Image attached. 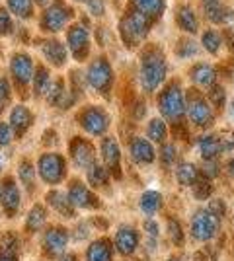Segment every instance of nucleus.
<instances>
[{"mask_svg": "<svg viewBox=\"0 0 234 261\" xmlns=\"http://www.w3.org/2000/svg\"><path fill=\"white\" fill-rule=\"evenodd\" d=\"M166 78V61L158 51H146L143 57V66H141V82L143 88L152 92L160 86Z\"/></svg>", "mask_w": 234, "mask_h": 261, "instance_id": "f257e3e1", "label": "nucleus"}, {"mask_svg": "<svg viewBox=\"0 0 234 261\" xmlns=\"http://www.w3.org/2000/svg\"><path fill=\"white\" fill-rule=\"evenodd\" d=\"M158 108H160V113L168 119H178L179 115L186 111V99H184V92L178 86V82H172L160 94Z\"/></svg>", "mask_w": 234, "mask_h": 261, "instance_id": "f03ea898", "label": "nucleus"}, {"mask_svg": "<svg viewBox=\"0 0 234 261\" xmlns=\"http://www.w3.org/2000/svg\"><path fill=\"white\" fill-rule=\"evenodd\" d=\"M219 230V217L211 211H199L191 218V236L199 242H209Z\"/></svg>", "mask_w": 234, "mask_h": 261, "instance_id": "7ed1b4c3", "label": "nucleus"}, {"mask_svg": "<svg viewBox=\"0 0 234 261\" xmlns=\"http://www.w3.org/2000/svg\"><path fill=\"white\" fill-rule=\"evenodd\" d=\"M121 33L129 43H137L148 33V18L141 12H131L121 22Z\"/></svg>", "mask_w": 234, "mask_h": 261, "instance_id": "20e7f679", "label": "nucleus"}, {"mask_svg": "<svg viewBox=\"0 0 234 261\" xmlns=\"http://www.w3.org/2000/svg\"><path fill=\"white\" fill-rule=\"evenodd\" d=\"M39 174L49 184L59 181L63 177V174H65V164L61 160V156H57V154H45V156H41V160H39Z\"/></svg>", "mask_w": 234, "mask_h": 261, "instance_id": "39448f33", "label": "nucleus"}, {"mask_svg": "<svg viewBox=\"0 0 234 261\" xmlns=\"http://www.w3.org/2000/svg\"><path fill=\"white\" fill-rule=\"evenodd\" d=\"M201 6H203L205 16L213 23H228L234 20V10L224 6L223 0H203Z\"/></svg>", "mask_w": 234, "mask_h": 261, "instance_id": "423d86ee", "label": "nucleus"}, {"mask_svg": "<svg viewBox=\"0 0 234 261\" xmlns=\"http://www.w3.org/2000/svg\"><path fill=\"white\" fill-rule=\"evenodd\" d=\"M88 80L96 90L106 92L112 84V68H110V65L106 61H96L94 65L90 66Z\"/></svg>", "mask_w": 234, "mask_h": 261, "instance_id": "0eeeda50", "label": "nucleus"}, {"mask_svg": "<svg viewBox=\"0 0 234 261\" xmlns=\"http://www.w3.org/2000/svg\"><path fill=\"white\" fill-rule=\"evenodd\" d=\"M188 117H190L191 123L197 125V127L209 125V121L213 119V113H211L209 103H207L203 98H193L190 103H188Z\"/></svg>", "mask_w": 234, "mask_h": 261, "instance_id": "6e6552de", "label": "nucleus"}, {"mask_svg": "<svg viewBox=\"0 0 234 261\" xmlns=\"http://www.w3.org/2000/svg\"><path fill=\"white\" fill-rule=\"evenodd\" d=\"M139 246V234L135 228H129V226H123V228L117 230L115 234V248L121 255H131Z\"/></svg>", "mask_w": 234, "mask_h": 261, "instance_id": "1a4fd4ad", "label": "nucleus"}, {"mask_svg": "<svg viewBox=\"0 0 234 261\" xmlns=\"http://www.w3.org/2000/svg\"><path fill=\"white\" fill-rule=\"evenodd\" d=\"M82 127L92 135H101L108 129V115L100 109H88L82 113Z\"/></svg>", "mask_w": 234, "mask_h": 261, "instance_id": "9d476101", "label": "nucleus"}, {"mask_svg": "<svg viewBox=\"0 0 234 261\" xmlns=\"http://www.w3.org/2000/svg\"><path fill=\"white\" fill-rule=\"evenodd\" d=\"M131 156L135 158V162L141 164V166H146V164L154 162V148L152 144L146 141V139H141V137H135L131 141Z\"/></svg>", "mask_w": 234, "mask_h": 261, "instance_id": "9b49d317", "label": "nucleus"}, {"mask_svg": "<svg viewBox=\"0 0 234 261\" xmlns=\"http://www.w3.org/2000/svg\"><path fill=\"white\" fill-rule=\"evenodd\" d=\"M191 80L201 88H213L215 86V80H217V72L211 65L207 63H201V65L193 66L191 70Z\"/></svg>", "mask_w": 234, "mask_h": 261, "instance_id": "f8f14e48", "label": "nucleus"}, {"mask_svg": "<svg viewBox=\"0 0 234 261\" xmlns=\"http://www.w3.org/2000/svg\"><path fill=\"white\" fill-rule=\"evenodd\" d=\"M67 232L61 228H51L47 234H45V250L47 253H51V255H57V253H61V251L65 250V246H67Z\"/></svg>", "mask_w": 234, "mask_h": 261, "instance_id": "ddd939ff", "label": "nucleus"}, {"mask_svg": "<svg viewBox=\"0 0 234 261\" xmlns=\"http://www.w3.org/2000/svg\"><path fill=\"white\" fill-rule=\"evenodd\" d=\"M0 201H2V207L6 213H16V208L20 205V193H18V187L14 181H6L0 189Z\"/></svg>", "mask_w": 234, "mask_h": 261, "instance_id": "4468645a", "label": "nucleus"}, {"mask_svg": "<svg viewBox=\"0 0 234 261\" xmlns=\"http://www.w3.org/2000/svg\"><path fill=\"white\" fill-rule=\"evenodd\" d=\"M176 22H178V25L184 32H188V33H195L197 28H199L197 16H195V12H193V8H191L190 4L179 6L178 12H176Z\"/></svg>", "mask_w": 234, "mask_h": 261, "instance_id": "2eb2a0df", "label": "nucleus"}, {"mask_svg": "<svg viewBox=\"0 0 234 261\" xmlns=\"http://www.w3.org/2000/svg\"><path fill=\"white\" fill-rule=\"evenodd\" d=\"M32 68H34L32 59L25 57V55H18V57L12 61V74L16 76L18 82H23V84H25V82L30 80V76H32Z\"/></svg>", "mask_w": 234, "mask_h": 261, "instance_id": "dca6fc26", "label": "nucleus"}, {"mask_svg": "<svg viewBox=\"0 0 234 261\" xmlns=\"http://www.w3.org/2000/svg\"><path fill=\"white\" fill-rule=\"evenodd\" d=\"M223 150V142L219 141L215 135H207L199 141V152L205 160H215Z\"/></svg>", "mask_w": 234, "mask_h": 261, "instance_id": "f3484780", "label": "nucleus"}, {"mask_svg": "<svg viewBox=\"0 0 234 261\" xmlns=\"http://www.w3.org/2000/svg\"><path fill=\"white\" fill-rule=\"evenodd\" d=\"M68 199L76 205V207H84L88 208L94 205V197L90 193L88 189L82 184H72L70 185V191H68Z\"/></svg>", "mask_w": 234, "mask_h": 261, "instance_id": "a211bd4d", "label": "nucleus"}, {"mask_svg": "<svg viewBox=\"0 0 234 261\" xmlns=\"http://www.w3.org/2000/svg\"><path fill=\"white\" fill-rule=\"evenodd\" d=\"M68 45L76 53V57H82V53L88 49V33L82 28H72L68 32Z\"/></svg>", "mask_w": 234, "mask_h": 261, "instance_id": "6ab92c4d", "label": "nucleus"}, {"mask_svg": "<svg viewBox=\"0 0 234 261\" xmlns=\"http://www.w3.org/2000/svg\"><path fill=\"white\" fill-rule=\"evenodd\" d=\"M43 22H45V28H47V30L57 32V30H61V28L65 25V22H67V10L61 8V6H53V8L47 10Z\"/></svg>", "mask_w": 234, "mask_h": 261, "instance_id": "aec40b11", "label": "nucleus"}, {"mask_svg": "<svg viewBox=\"0 0 234 261\" xmlns=\"http://www.w3.org/2000/svg\"><path fill=\"white\" fill-rule=\"evenodd\" d=\"M72 154H74V162L80 166V168H92L94 166V152H92V146L88 142L78 141L76 146L72 148Z\"/></svg>", "mask_w": 234, "mask_h": 261, "instance_id": "412c9836", "label": "nucleus"}, {"mask_svg": "<svg viewBox=\"0 0 234 261\" xmlns=\"http://www.w3.org/2000/svg\"><path fill=\"white\" fill-rule=\"evenodd\" d=\"M133 2L137 10L145 14L146 18H158L166 6V0H133Z\"/></svg>", "mask_w": 234, "mask_h": 261, "instance_id": "4be33fe9", "label": "nucleus"}, {"mask_svg": "<svg viewBox=\"0 0 234 261\" xmlns=\"http://www.w3.org/2000/svg\"><path fill=\"white\" fill-rule=\"evenodd\" d=\"M101 154H103V160L108 164V168L117 172V166H119V146H117V142L113 139H106L101 142Z\"/></svg>", "mask_w": 234, "mask_h": 261, "instance_id": "5701e85b", "label": "nucleus"}, {"mask_svg": "<svg viewBox=\"0 0 234 261\" xmlns=\"http://www.w3.org/2000/svg\"><path fill=\"white\" fill-rule=\"evenodd\" d=\"M176 177L181 185H193L199 181V170L193 166V164H179L178 170H176Z\"/></svg>", "mask_w": 234, "mask_h": 261, "instance_id": "b1692460", "label": "nucleus"}, {"mask_svg": "<svg viewBox=\"0 0 234 261\" xmlns=\"http://www.w3.org/2000/svg\"><path fill=\"white\" fill-rule=\"evenodd\" d=\"M160 205H162V197H160L158 191H146L145 195L141 197V208L148 217H152L156 211L160 208Z\"/></svg>", "mask_w": 234, "mask_h": 261, "instance_id": "393cba45", "label": "nucleus"}, {"mask_svg": "<svg viewBox=\"0 0 234 261\" xmlns=\"http://www.w3.org/2000/svg\"><path fill=\"white\" fill-rule=\"evenodd\" d=\"M201 43L205 47V51L211 55H217L221 45H223V35L217 32V30H207L201 37Z\"/></svg>", "mask_w": 234, "mask_h": 261, "instance_id": "a878e982", "label": "nucleus"}, {"mask_svg": "<svg viewBox=\"0 0 234 261\" xmlns=\"http://www.w3.org/2000/svg\"><path fill=\"white\" fill-rule=\"evenodd\" d=\"M88 261H112V251L108 242H94L88 248Z\"/></svg>", "mask_w": 234, "mask_h": 261, "instance_id": "bb28decb", "label": "nucleus"}, {"mask_svg": "<svg viewBox=\"0 0 234 261\" xmlns=\"http://www.w3.org/2000/svg\"><path fill=\"white\" fill-rule=\"evenodd\" d=\"M30 123H32V113H30V109L28 108H16L12 111V117H10V125L14 129L18 130H25L30 127Z\"/></svg>", "mask_w": 234, "mask_h": 261, "instance_id": "cd10ccee", "label": "nucleus"}, {"mask_svg": "<svg viewBox=\"0 0 234 261\" xmlns=\"http://www.w3.org/2000/svg\"><path fill=\"white\" fill-rule=\"evenodd\" d=\"M43 53H45V57H47L51 63H55V65H63V63H65V49L57 43V41L45 43Z\"/></svg>", "mask_w": 234, "mask_h": 261, "instance_id": "c85d7f7f", "label": "nucleus"}, {"mask_svg": "<svg viewBox=\"0 0 234 261\" xmlns=\"http://www.w3.org/2000/svg\"><path fill=\"white\" fill-rule=\"evenodd\" d=\"M146 133H148V139H150V141L164 142V139H166V123L162 119H152L148 123Z\"/></svg>", "mask_w": 234, "mask_h": 261, "instance_id": "c756f323", "label": "nucleus"}, {"mask_svg": "<svg viewBox=\"0 0 234 261\" xmlns=\"http://www.w3.org/2000/svg\"><path fill=\"white\" fill-rule=\"evenodd\" d=\"M49 203H51L59 213H63V215H70V213H72V211H70V199H68V195H63V193H59V191H51V193H49Z\"/></svg>", "mask_w": 234, "mask_h": 261, "instance_id": "7c9ffc66", "label": "nucleus"}, {"mask_svg": "<svg viewBox=\"0 0 234 261\" xmlns=\"http://www.w3.org/2000/svg\"><path fill=\"white\" fill-rule=\"evenodd\" d=\"M45 218H47L45 208L39 207V205H35V207L32 208V213H30V217H28V228L39 230L45 224Z\"/></svg>", "mask_w": 234, "mask_h": 261, "instance_id": "2f4dec72", "label": "nucleus"}, {"mask_svg": "<svg viewBox=\"0 0 234 261\" xmlns=\"http://www.w3.org/2000/svg\"><path fill=\"white\" fill-rule=\"evenodd\" d=\"M10 10L20 18H28L32 14V0H8Z\"/></svg>", "mask_w": 234, "mask_h": 261, "instance_id": "473e14b6", "label": "nucleus"}, {"mask_svg": "<svg viewBox=\"0 0 234 261\" xmlns=\"http://www.w3.org/2000/svg\"><path fill=\"white\" fill-rule=\"evenodd\" d=\"M176 55L181 57V59L197 55V43H195L193 39H181L178 43V47H176Z\"/></svg>", "mask_w": 234, "mask_h": 261, "instance_id": "72a5a7b5", "label": "nucleus"}, {"mask_svg": "<svg viewBox=\"0 0 234 261\" xmlns=\"http://www.w3.org/2000/svg\"><path fill=\"white\" fill-rule=\"evenodd\" d=\"M211 191H213V187L209 181H197V184H193V195L197 197V199H207V197H211Z\"/></svg>", "mask_w": 234, "mask_h": 261, "instance_id": "f704fd0d", "label": "nucleus"}, {"mask_svg": "<svg viewBox=\"0 0 234 261\" xmlns=\"http://www.w3.org/2000/svg\"><path fill=\"white\" fill-rule=\"evenodd\" d=\"M16 246H18V244H16V240H14L12 234L0 238V251H2V255H12L14 250H16Z\"/></svg>", "mask_w": 234, "mask_h": 261, "instance_id": "c9c22d12", "label": "nucleus"}, {"mask_svg": "<svg viewBox=\"0 0 234 261\" xmlns=\"http://www.w3.org/2000/svg\"><path fill=\"white\" fill-rule=\"evenodd\" d=\"M168 232H170V240H172L176 246H179V244L184 242V232H181V228H179V224L176 222V220H170Z\"/></svg>", "mask_w": 234, "mask_h": 261, "instance_id": "e433bc0d", "label": "nucleus"}, {"mask_svg": "<svg viewBox=\"0 0 234 261\" xmlns=\"http://www.w3.org/2000/svg\"><path fill=\"white\" fill-rule=\"evenodd\" d=\"M20 179H22L28 189L34 187V170L30 168V164H22L20 166Z\"/></svg>", "mask_w": 234, "mask_h": 261, "instance_id": "4c0bfd02", "label": "nucleus"}, {"mask_svg": "<svg viewBox=\"0 0 234 261\" xmlns=\"http://www.w3.org/2000/svg\"><path fill=\"white\" fill-rule=\"evenodd\" d=\"M51 86V82H49V74L45 72V70H39V74L35 76V90L39 92V94H45L47 90Z\"/></svg>", "mask_w": 234, "mask_h": 261, "instance_id": "58836bf2", "label": "nucleus"}, {"mask_svg": "<svg viewBox=\"0 0 234 261\" xmlns=\"http://www.w3.org/2000/svg\"><path fill=\"white\" fill-rule=\"evenodd\" d=\"M106 181V172L101 170V166H92L90 168V184H94V185H101Z\"/></svg>", "mask_w": 234, "mask_h": 261, "instance_id": "ea45409f", "label": "nucleus"}, {"mask_svg": "<svg viewBox=\"0 0 234 261\" xmlns=\"http://www.w3.org/2000/svg\"><path fill=\"white\" fill-rule=\"evenodd\" d=\"M174 160H176V148L172 144H164L162 146V164L170 166V164H174Z\"/></svg>", "mask_w": 234, "mask_h": 261, "instance_id": "a19ab883", "label": "nucleus"}, {"mask_svg": "<svg viewBox=\"0 0 234 261\" xmlns=\"http://www.w3.org/2000/svg\"><path fill=\"white\" fill-rule=\"evenodd\" d=\"M203 174H205V177H207V179L217 177V174H219V164L215 162V160L205 162V166H203Z\"/></svg>", "mask_w": 234, "mask_h": 261, "instance_id": "79ce46f5", "label": "nucleus"}, {"mask_svg": "<svg viewBox=\"0 0 234 261\" xmlns=\"http://www.w3.org/2000/svg\"><path fill=\"white\" fill-rule=\"evenodd\" d=\"M223 99H224L223 88L213 86L211 88V101H213V103H215V106H223Z\"/></svg>", "mask_w": 234, "mask_h": 261, "instance_id": "37998d69", "label": "nucleus"}, {"mask_svg": "<svg viewBox=\"0 0 234 261\" xmlns=\"http://www.w3.org/2000/svg\"><path fill=\"white\" fill-rule=\"evenodd\" d=\"M10 30V18L6 10H0V33H6Z\"/></svg>", "mask_w": 234, "mask_h": 261, "instance_id": "c03bdc74", "label": "nucleus"}, {"mask_svg": "<svg viewBox=\"0 0 234 261\" xmlns=\"http://www.w3.org/2000/svg\"><path fill=\"white\" fill-rule=\"evenodd\" d=\"M12 139V133L8 125H0V144H8Z\"/></svg>", "mask_w": 234, "mask_h": 261, "instance_id": "a18cd8bd", "label": "nucleus"}, {"mask_svg": "<svg viewBox=\"0 0 234 261\" xmlns=\"http://www.w3.org/2000/svg\"><path fill=\"white\" fill-rule=\"evenodd\" d=\"M88 8H90V12L96 14V16H101V14H103V4H101V0H90Z\"/></svg>", "mask_w": 234, "mask_h": 261, "instance_id": "49530a36", "label": "nucleus"}, {"mask_svg": "<svg viewBox=\"0 0 234 261\" xmlns=\"http://www.w3.org/2000/svg\"><path fill=\"white\" fill-rule=\"evenodd\" d=\"M224 41L228 45V49L234 53V25L226 28V32H224Z\"/></svg>", "mask_w": 234, "mask_h": 261, "instance_id": "de8ad7c7", "label": "nucleus"}, {"mask_svg": "<svg viewBox=\"0 0 234 261\" xmlns=\"http://www.w3.org/2000/svg\"><path fill=\"white\" fill-rule=\"evenodd\" d=\"M8 96H10V90H8V82L0 78V101L8 99Z\"/></svg>", "mask_w": 234, "mask_h": 261, "instance_id": "09e8293b", "label": "nucleus"}, {"mask_svg": "<svg viewBox=\"0 0 234 261\" xmlns=\"http://www.w3.org/2000/svg\"><path fill=\"white\" fill-rule=\"evenodd\" d=\"M209 211H211L213 215H217V217L221 218V215H223V201H213Z\"/></svg>", "mask_w": 234, "mask_h": 261, "instance_id": "8fccbe9b", "label": "nucleus"}, {"mask_svg": "<svg viewBox=\"0 0 234 261\" xmlns=\"http://www.w3.org/2000/svg\"><path fill=\"white\" fill-rule=\"evenodd\" d=\"M145 230L150 234V236H152V238H156V236H158V226H156V222H152V220H146Z\"/></svg>", "mask_w": 234, "mask_h": 261, "instance_id": "3c124183", "label": "nucleus"}, {"mask_svg": "<svg viewBox=\"0 0 234 261\" xmlns=\"http://www.w3.org/2000/svg\"><path fill=\"white\" fill-rule=\"evenodd\" d=\"M59 261H76V257H74L72 253H67V255H63V257H61Z\"/></svg>", "mask_w": 234, "mask_h": 261, "instance_id": "603ef678", "label": "nucleus"}, {"mask_svg": "<svg viewBox=\"0 0 234 261\" xmlns=\"http://www.w3.org/2000/svg\"><path fill=\"white\" fill-rule=\"evenodd\" d=\"M0 261H16L14 255H0Z\"/></svg>", "mask_w": 234, "mask_h": 261, "instance_id": "864d4df0", "label": "nucleus"}, {"mask_svg": "<svg viewBox=\"0 0 234 261\" xmlns=\"http://www.w3.org/2000/svg\"><path fill=\"white\" fill-rule=\"evenodd\" d=\"M228 170H230V174L234 175V158L230 160V164H228Z\"/></svg>", "mask_w": 234, "mask_h": 261, "instance_id": "5fc2aeb1", "label": "nucleus"}, {"mask_svg": "<svg viewBox=\"0 0 234 261\" xmlns=\"http://www.w3.org/2000/svg\"><path fill=\"white\" fill-rule=\"evenodd\" d=\"M37 2H39V4H41V6H43V4H47V2H49V0H37Z\"/></svg>", "mask_w": 234, "mask_h": 261, "instance_id": "6e6d98bb", "label": "nucleus"}, {"mask_svg": "<svg viewBox=\"0 0 234 261\" xmlns=\"http://www.w3.org/2000/svg\"><path fill=\"white\" fill-rule=\"evenodd\" d=\"M168 261H179L178 257H172V259H168Z\"/></svg>", "mask_w": 234, "mask_h": 261, "instance_id": "4d7b16f0", "label": "nucleus"}, {"mask_svg": "<svg viewBox=\"0 0 234 261\" xmlns=\"http://www.w3.org/2000/svg\"><path fill=\"white\" fill-rule=\"evenodd\" d=\"M232 111H234V103H232Z\"/></svg>", "mask_w": 234, "mask_h": 261, "instance_id": "13d9d810", "label": "nucleus"}]
</instances>
